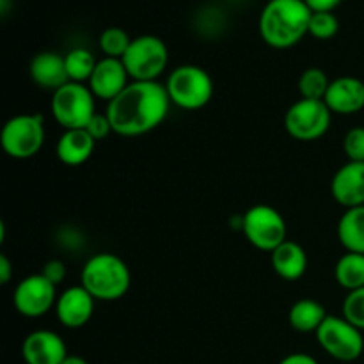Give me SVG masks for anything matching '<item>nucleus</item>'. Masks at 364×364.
<instances>
[{
	"label": "nucleus",
	"instance_id": "nucleus-25",
	"mask_svg": "<svg viewBox=\"0 0 364 364\" xmlns=\"http://www.w3.org/2000/svg\"><path fill=\"white\" fill-rule=\"evenodd\" d=\"M130 34L121 27H109L100 34V50L110 59H123L132 43Z\"/></svg>",
	"mask_w": 364,
	"mask_h": 364
},
{
	"label": "nucleus",
	"instance_id": "nucleus-8",
	"mask_svg": "<svg viewBox=\"0 0 364 364\" xmlns=\"http://www.w3.org/2000/svg\"><path fill=\"white\" fill-rule=\"evenodd\" d=\"M242 231L252 247L272 252L287 242V220L279 210L269 205H255L242 217Z\"/></svg>",
	"mask_w": 364,
	"mask_h": 364
},
{
	"label": "nucleus",
	"instance_id": "nucleus-17",
	"mask_svg": "<svg viewBox=\"0 0 364 364\" xmlns=\"http://www.w3.org/2000/svg\"><path fill=\"white\" fill-rule=\"evenodd\" d=\"M28 73L38 87L48 89L53 92L71 82L68 77L64 55H59L55 52H39L38 55L32 57Z\"/></svg>",
	"mask_w": 364,
	"mask_h": 364
},
{
	"label": "nucleus",
	"instance_id": "nucleus-14",
	"mask_svg": "<svg viewBox=\"0 0 364 364\" xmlns=\"http://www.w3.org/2000/svg\"><path fill=\"white\" fill-rule=\"evenodd\" d=\"M96 299L82 284L71 287L59 295L55 304V315L68 329H80L89 323L95 313Z\"/></svg>",
	"mask_w": 364,
	"mask_h": 364
},
{
	"label": "nucleus",
	"instance_id": "nucleus-24",
	"mask_svg": "<svg viewBox=\"0 0 364 364\" xmlns=\"http://www.w3.org/2000/svg\"><path fill=\"white\" fill-rule=\"evenodd\" d=\"M331 85V78L320 68H308L302 71L299 77V95L304 100H323L327 95V89Z\"/></svg>",
	"mask_w": 364,
	"mask_h": 364
},
{
	"label": "nucleus",
	"instance_id": "nucleus-20",
	"mask_svg": "<svg viewBox=\"0 0 364 364\" xmlns=\"http://www.w3.org/2000/svg\"><path fill=\"white\" fill-rule=\"evenodd\" d=\"M338 240L347 252L364 255V206L345 210L338 223Z\"/></svg>",
	"mask_w": 364,
	"mask_h": 364
},
{
	"label": "nucleus",
	"instance_id": "nucleus-33",
	"mask_svg": "<svg viewBox=\"0 0 364 364\" xmlns=\"http://www.w3.org/2000/svg\"><path fill=\"white\" fill-rule=\"evenodd\" d=\"M13 277V265L6 255H0V281L2 284H7Z\"/></svg>",
	"mask_w": 364,
	"mask_h": 364
},
{
	"label": "nucleus",
	"instance_id": "nucleus-29",
	"mask_svg": "<svg viewBox=\"0 0 364 364\" xmlns=\"http://www.w3.org/2000/svg\"><path fill=\"white\" fill-rule=\"evenodd\" d=\"M85 130H87V134L91 135L96 142H98V141H103V139L109 137L110 132H112V124H110V119L107 114L96 112L95 116H92V119L87 123Z\"/></svg>",
	"mask_w": 364,
	"mask_h": 364
},
{
	"label": "nucleus",
	"instance_id": "nucleus-7",
	"mask_svg": "<svg viewBox=\"0 0 364 364\" xmlns=\"http://www.w3.org/2000/svg\"><path fill=\"white\" fill-rule=\"evenodd\" d=\"M45 117L41 114H18L2 128L0 144L7 156L27 160L38 155L45 144Z\"/></svg>",
	"mask_w": 364,
	"mask_h": 364
},
{
	"label": "nucleus",
	"instance_id": "nucleus-21",
	"mask_svg": "<svg viewBox=\"0 0 364 364\" xmlns=\"http://www.w3.org/2000/svg\"><path fill=\"white\" fill-rule=\"evenodd\" d=\"M327 311L318 301H313V299H301V301L295 302L290 308V326L294 327L297 333H316L318 327L322 326L323 320L327 318Z\"/></svg>",
	"mask_w": 364,
	"mask_h": 364
},
{
	"label": "nucleus",
	"instance_id": "nucleus-2",
	"mask_svg": "<svg viewBox=\"0 0 364 364\" xmlns=\"http://www.w3.org/2000/svg\"><path fill=\"white\" fill-rule=\"evenodd\" d=\"M313 11L304 0H269L259 14V34L269 46L287 50L309 34Z\"/></svg>",
	"mask_w": 364,
	"mask_h": 364
},
{
	"label": "nucleus",
	"instance_id": "nucleus-18",
	"mask_svg": "<svg viewBox=\"0 0 364 364\" xmlns=\"http://www.w3.org/2000/svg\"><path fill=\"white\" fill-rule=\"evenodd\" d=\"M96 141L87 134L85 128H78V130H64L60 139L57 141L55 153L57 159L64 164V166L77 167L87 162L91 159L92 151H95Z\"/></svg>",
	"mask_w": 364,
	"mask_h": 364
},
{
	"label": "nucleus",
	"instance_id": "nucleus-6",
	"mask_svg": "<svg viewBox=\"0 0 364 364\" xmlns=\"http://www.w3.org/2000/svg\"><path fill=\"white\" fill-rule=\"evenodd\" d=\"M96 96L89 85L78 82H68L52 95L50 110L52 116L64 130H78L87 127L96 114Z\"/></svg>",
	"mask_w": 364,
	"mask_h": 364
},
{
	"label": "nucleus",
	"instance_id": "nucleus-23",
	"mask_svg": "<svg viewBox=\"0 0 364 364\" xmlns=\"http://www.w3.org/2000/svg\"><path fill=\"white\" fill-rule=\"evenodd\" d=\"M64 60H66V70L70 80L78 82V84L89 82V78L92 77V71H95L96 64H98L95 55L85 48L70 50V52L64 55Z\"/></svg>",
	"mask_w": 364,
	"mask_h": 364
},
{
	"label": "nucleus",
	"instance_id": "nucleus-4",
	"mask_svg": "<svg viewBox=\"0 0 364 364\" xmlns=\"http://www.w3.org/2000/svg\"><path fill=\"white\" fill-rule=\"evenodd\" d=\"M171 103L185 110H199L213 98V80L206 70L196 64H183L171 71L166 82Z\"/></svg>",
	"mask_w": 364,
	"mask_h": 364
},
{
	"label": "nucleus",
	"instance_id": "nucleus-28",
	"mask_svg": "<svg viewBox=\"0 0 364 364\" xmlns=\"http://www.w3.org/2000/svg\"><path fill=\"white\" fill-rule=\"evenodd\" d=\"M343 151L348 162H364V127L347 132L343 139Z\"/></svg>",
	"mask_w": 364,
	"mask_h": 364
},
{
	"label": "nucleus",
	"instance_id": "nucleus-3",
	"mask_svg": "<svg viewBox=\"0 0 364 364\" xmlns=\"http://www.w3.org/2000/svg\"><path fill=\"white\" fill-rule=\"evenodd\" d=\"M80 284L102 302H114L128 294L132 274L127 263L112 252H100L85 262Z\"/></svg>",
	"mask_w": 364,
	"mask_h": 364
},
{
	"label": "nucleus",
	"instance_id": "nucleus-16",
	"mask_svg": "<svg viewBox=\"0 0 364 364\" xmlns=\"http://www.w3.org/2000/svg\"><path fill=\"white\" fill-rule=\"evenodd\" d=\"M333 114L352 116L364 109V82L355 77H340L331 80L323 98Z\"/></svg>",
	"mask_w": 364,
	"mask_h": 364
},
{
	"label": "nucleus",
	"instance_id": "nucleus-11",
	"mask_svg": "<svg viewBox=\"0 0 364 364\" xmlns=\"http://www.w3.org/2000/svg\"><path fill=\"white\" fill-rule=\"evenodd\" d=\"M57 287L41 272L25 277L14 288L13 304L25 318H39L57 304Z\"/></svg>",
	"mask_w": 364,
	"mask_h": 364
},
{
	"label": "nucleus",
	"instance_id": "nucleus-5",
	"mask_svg": "<svg viewBox=\"0 0 364 364\" xmlns=\"http://www.w3.org/2000/svg\"><path fill=\"white\" fill-rule=\"evenodd\" d=\"M121 60L132 82H156L169 64V50L160 38L144 34L132 39Z\"/></svg>",
	"mask_w": 364,
	"mask_h": 364
},
{
	"label": "nucleus",
	"instance_id": "nucleus-9",
	"mask_svg": "<svg viewBox=\"0 0 364 364\" xmlns=\"http://www.w3.org/2000/svg\"><path fill=\"white\" fill-rule=\"evenodd\" d=\"M333 112L323 100H297L284 114L288 135L302 142L322 139L329 132Z\"/></svg>",
	"mask_w": 364,
	"mask_h": 364
},
{
	"label": "nucleus",
	"instance_id": "nucleus-27",
	"mask_svg": "<svg viewBox=\"0 0 364 364\" xmlns=\"http://www.w3.org/2000/svg\"><path fill=\"white\" fill-rule=\"evenodd\" d=\"M343 318L359 331H364V287L348 291L343 301Z\"/></svg>",
	"mask_w": 364,
	"mask_h": 364
},
{
	"label": "nucleus",
	"instance_id": "nucleus-15",
	"mask_svg": "<svg viewBox=\"0 0 364 364\" xmlns=\"http://www.w3.org/2000/svg\"><path fill=\"white\" fill-rule=\"evenodd\" d=\"M331 194L345 210L364 206V162H347L334 173Z\"/></svg>",
	"mask_w": 364,
	"mask_h": 364
},
{
	"label": "nucleus",
	"instance_id": "nucleus-31",
	"mask_svg": "<svg viewBox=\"0 0 364 364\" xmlns=\"http://www.w3.org/2000/svg\"><path fill=\"white\" fill-rule=\"evenodd\" d=\"M313 13H334L343 0H304Z\"/></svg>",
	"mask_w": 364,
	"mask_h": 364
},
{
	"label": "nucleus",
	"instance_id": "nucleus-19",
	"mask_svg": "<svg viewBox=\"0 0 364 364\" xmlns=\"http://www.w3.org/2000/svg\"><path fill=\"white\" fill-rule=\"evenodd\" d=\"M270 262L277 276L284 281H297L308 270V255L297 242L287 240L270 252Z\"/></svg>",
	"mask_w": 364,
	"mask_h": 364
},
{
	"label": "nucleus",
	"instance_id": "nucleus-10",
	"mask_svg": "<svg viewBox=\"0 0 364 364\" xmlns=\"http://www.w3.org/2000/svg\"><path fill=\"white\" fill-rule=\"evenodd\" d=\"M315 334L320 347L336 361L352 363L361 358L364 350L363 331L343 316L329 315Z\"/></svg>",
	"mask_w": 364,
	"mask_h": 364
},
{
	"label": "nucleus",
	"instance_id": "nucleus-1",
	"mask_svg": "<svg viewBox=\"0 0 364 364\" xmlns=\"http://www.w3.org/2000/svg\"><path fill=\"white\" fill-rule=\"evenodd\" d=\"M171 98L166 85L156 82H130L128 87L107 107L114 134L139 137L153 132L166 121Z\"/></svg>",
	"mask_w": 364,
	"mask_h": 364
},
{
	"label": "nucleus",
	"instance_id": "nucleus-34",
	"mask_svg": "<svg viewBox=\"0 0 364 364\" xmlns=\"http://www.w3.org/2000/svg\"><path fill=\"white\" fill-rule=\"evenodd\" d=\"M63 364H89L85 361L84 358H80V355H68L66 359H64Z\"/></svg>",
	"mask_w": 364,
	"mask_h": 364
},
{
	"label": "nucleus",
	"instance_id": "nucleus-32",
	"mask_svg": "<svg viewBox=\"0 0 364 364\" xmlns=\"http://www.w3.org/2000/svg\"><path fill=\"white\" fill-rule=\"evenodd\" d=\"M279 364H318L313 355L304 354V352H295V354L287 355L284 359H281Z\"/></svg>",
	"mask_w": 364,
	"mask_h": 364
},
{
	"label": "nucleus",
	"instance_id": "nucleus-12",
	"mask_svg": "<svg viewBox=\"0 0 364 364\" xmlns=\"http://www.w3.org/2000/svg\"><path fill=\"white\" fill-rule=\"evenodd\" d=\"M130 82V75H128L123 60L103 57L96 64L92 77L89 78L87 84L96 98L105 100V102L110 103L128 87Z\"/></svg>",
	"mask_w": 364,
	"mask_h": 364
},
{
	"label": "nucleus",
	"instance_id": "nucleus-26",
	"mask_svg": "<svg viewBox=\"0 0 364 364\" xmlns=\"http://www.w3.org/2000/svg\"><path fill=\"white\" fill-rule=\"evenodd\" d=\"M340 31V21L334 13H313L311 21H309V34L316 39H327L334 38Z\"/></svg>",
	"mask_w": 364,
	"mask_h": 364
},
{
	"label": "nucleus",
	"instance_id": "nucleus-13",
	"mask_svg": "<svg viewBox=\"0 0 364 364\" xmlns=\"http://www.w3.org/2000/svg\"><path fill=\"white\" fill-rule=\"evenodd\" d=\"M68 355L63 338L48 329L34 331L21 343L25 364H63Z\"/></svg>",
	"mask_w": 364,
	"mask_h": 364
},
{
	"label": "nucleus",
	"instance_id": "nucleus-22",
	"mask_svg": "<svg viewBox=\"0 0 364 364\" xmlns=\"http://www.w3.org/2000/svg\"><path fill=\"white\" fill-rule=\"evenodd\" d=\"M334 279L347 291L364 287V255L345 252L334 267Z\"/></svg>",
	"mask_w": 364,
	"mask_h": 364
},
{
	"label": "nucleus",
	"instance_id": "nucleus-30",
	"mask_svg": "<svg viewBox=\"0 0 364 364\" xmlns=\"http://www.w3.org/2000/svg\"><path fill=\"white\" fill-rule=\"evenodd\" d=\"M41 274L50 281L52 284L59 287L64 279H66V265L60 259H50L43 265Z\"/></svg>",
	"mask_w": 364,
	"mask_h": 364
}]
</instances>
